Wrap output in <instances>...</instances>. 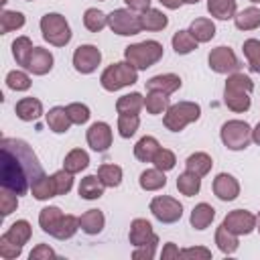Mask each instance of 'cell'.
<instances>
[{"instance_id": "54", "label": "cell", "mask_w": 260, "mask_h": 260, "mask_svg": "<svg viewBox=\"0 0 260 260\" xmlns=\"http://www.w3.org/2000/svg\"><path fill=\"white\" fill-rule=\"evenodd\" d=\"M179 258H201V260H209L211 258V250H207V248H185V250H181V254H179Z\"/></svg>"}, {"instance_id": "57", "label": "cell", "mask_w": 260, "mask_h": 260, "mask_svg": "<svg viewBox=\"0 0 260 260\" xmlns=\"http://www.w3.org/2000/svg\"><path fill=\"white\" fill-rule=\"evenodd\" d=\"M165 8H169V10H177L181 4H183V0H158Z\"/></svg>"}, {"instance_id": "21", "label": "cell", "mask_w": 260, "mask_h": 260, "mask_svg": "<svg viewBox=\"0 0 260 260\" xmlns=\"http://www.w3.org/2000/svg\"><path fill=\"white\" fill-rule=\"evenodd\" d=\"M104 189L106 185L102 183V179L98 175H87L81 179L79 183V197L81 199H87V201H93V199H100L104 195Z\"/></svg>"}, {"instance_id": "11", "label": "cell", "mask_w": 260, "mask_h": 260, "mask_svg": "<svg viewBox=\"0 0 260 260\" xmlns=\"http://www.w3.org/2000/svg\"><path fill=\"white\" fill-rule=\"evenodd\" d=\"M207 61H209V67L215 73H236L240 69V61H238L236 53L230 47H223V45L211 49Z\"/></svg>"}, {"instance_id": "63", "label": "cell", "mask_w": 260, "mask_h": 260, "mask_svg": "<svg viewBox=\"0 0 260 260\" xmlns=\"http://www.w3.org/2000/svg\"><path fill=\"white\" fill-rule=\"evenodd\" d=\"M26 2H32V0H26Z\"/></svg>"}, {"instance_id": "45", "label": "cell", "mask_w": 260, "mask_h": 260, "mask_svg": "<svg viewBox=\"0 0 260 260\" xmlns=\"http://www.w3.org/2000/svg\"><path fill=\"white\" fill-rule=\"evenodd\" d=\"M77 230H79V217L67 213V215H63V219H61V223H59V228H57V232H55L53 238H57V240H69V238H73L77 234Z\"/></svg>"}, {"instance_id": "50", "label": "cell", "mask_w": 260, "mask_h": 260, "mask_svg": "<svg viewBox=\"0 0 260 260\" xmlns=\"http://www.w3.org/2000/svg\"><path fill=\"white\" fill-rule=\"evenodd\" d=\"M16 207H18V195L2 187V191H0V211H2V215L4 217L10 215L12 211H16Z\"/></svg>"}, {"instance_id": "29", "label": "cell", "mask_w": 260, "mask_h": 260, "mask_svg": "<svg viewBox=\"0 0 260 260\" xmlns=\"http://www.w3.org/2000/svg\"><path fill=\"white\" fill-rule=\"evenodd\" d=\"M87 165H89V154H87L85 150H81V148L69 150V152L65 154V160H63V169L69 171L71 175L81 173L83 169H87Z\"/></svg>"}, {"instance_id": "5", "label": "cell", "mask_w": 260, "mask_h": 260, "mask_svg": "<svg viewBox=\"0 0 260 260\" xmlns=\"http://www.w3.org/2000/svg\"><path fill=\"white\" fill-rule=\"evenodd\" d=\"M199 116H201L199 104H195V102H177V104H173V106L167 108L165 118H162V124H165L167 130L179 132L187 124L197 122Z\"/></svg>"}, {"instance_id": "37", "label": "cell", "mask_w": 260, "mask_h": 260, "mask_svg": "<svg viewBox=\"0 0 260 260\" xmlns=\"http://www.w3.org/2000/svg\"><path fill=\"white\" fill-rule=\"evenodd\" d=\"M171 43H173V49H175L177 55H189V53L195 51L197 45H199V43L191 37L189 30H177V32L173 35Z\"/></svg>"}, {"instance_id": "38", "label": "cell", "mask_w": 260, "mask_h": 260, "mask_svg": "<svg viewBox=\"0 0 260 260\" xmlns=\"http://www.w3.org/2000/svg\"><path fill=\"white\" fill-rule=\"evenodd\" d=\"M169 106H171V104H169V95H167V93L148 91L146 98H144V108H146V112L152 114V116H158V114L167 112Z\"/></svg>"}, {"instance_id": "31", "label": "cell", "mask_w": 260, "mask_h": 260, "mask_svg": "<svg viewBox=\"0 0 260 260\" xmlns=\"http://www.w3.org/2000/svg\"><path fill=\"white\" fill-rule=\"evenodd\" d=\"M207 12L219 20L236 16V0H207Z\"/></svg>"}, {"instance_id": "56", "label": "cell", "mask_w": 260, "mask_h": 260, "mask_svg": "<svg viewBox=\"0 0 260 260\" xmlns=\"http://www.w3.org/2000/svg\"><path fill=\"white\" fill-rule=\"evenodd\" d=\"M179 254H181V250L173 242H169V244H165V248L160 252V258L162 260H171V258H179Z\"/></svg>"}, {"instance_id": "61", "label": "cell", "mask_w": 260, "mask_h": 260, "mask_svg": "<svg viewBox=\"0 0 260 260\" xmlns=\"http://www.w3.org/2000/svg\"><path fill=\"white\" fill-rule=\"evenodd\" d=\"M250 2H254V4H258V2H260V0H250Z\"/></svg>"}, {"instance_id": "49", "label": "cell", "mask_w": 260, "mask_h": 260, "mask_svg": "<svg viewBox=\"0 0 260 260\" xmlns=\"http://www.w3.org/2000/svg\"><path fill=\"white\" fill-rule=\"evenodd\" d=\"M67 112H69V118H71V122L73 124H85L87 120H89V108L85 106V104H79V102H73V104H69L67 106Z\"/></svg>"}, {"instance_id": "10", "label": "cell", "mask_w": 260, "mask_h": 260, "mask_svg": "<svg viewBox=\"0 0 260 260\" xmlns=\"http://www.w3.org/2000/svg\"><path fill=\"white\" fill-rule=\"evenodd\" d=\"M102 61V53L95 45H79L73 53V67L75 71L87 75V73H93L98 69Z\"/></svg>"}, {"instance_id": "24", "label": "cell", "mask_w": 260, "mask_h": 260, "mask_svg": "<svg viewBox=\"0 0 260 260\" xmlns=\"http://www.w3.org/2000/svg\"><path fill=\"white\" fill-rule=\"evenodd\" d=\"M140 24H142V30H152V32H156V30L167 28L169 18H167V14H162L160 10L148 8V10L140 12Z\"/></svg>"}, {"instance_id": "59", "label": "cell", "mask_w": 260, "mask_h": 260, "mask_svg": "<svg viewBox=\"0 0 260 260\" xmlns=\"http://www.w3.org/2000/svg\"><path fill=\"white\" fill-rule=\"evenodd\" d=\"M256 230H258V232H260V213H258V215H256Z\"/></svg>"}, {"instance_id": "39", "label": "cell", "mask_w": 260, "mask_h": 260, "mask_svg": "<svg viewBox=\"0 0 260 260\" xmlns=\"http://www.w3.org/2000/svg\"><path fill=\"white\" fill-rule=\"evenodd\" d=\"M24 26V14L18 10H2L0 14V32L6 35L10 30H18Z\"/></svg>"}, {"instance_id": "2", "label": "cell", "mask_w": 260, "mask_h": 260, "mask_svg": "<svg viewBox=\"0 0 260 260\" xmlns=\"http://www.w3.org/2000/svg\"><path fill=\"white\" fill-rule=\"evenodd\" d=\"M252 89H254V83L246 73H240V71L230 73L225 81V89H223L225 106L236 114L248 112L252 106V100H250Z\"/></svg>"}, {"instance_id": "12", "label": "cell", "mask_w": 260, "mask_h": 260, "mask_svg": "<svg viewBox=\"0 0 260 260\" xmlns=\"http://www.w3.org/2000/svg\"><path fill=\"white\" fill-rule=\"evenodd\" d=\"M221 223L236 236H248L256 230V215L246 209H234L223 217Z\"/></svg>"}, {"instance_id": "53", "label": "cell", "mask_w": 260, "mask_h": 260, "mask_svg": "<svg viewBox=\"0 0 260 260\" xmlns=\"http://www.w3.org/2000/svg\"><path fill=\"white\" fill-rule=\"evenodd\" d=\"M57 254H55V250L49 246V244H37L32 250H30V254H28V258L30 260H49V258H55Z\"/></svg>"}, {"instance_id": "52", "label": "cell", "mask_w": 260, "mask_h": 260, "mask_svg": "<svg viewBox=\"0 0 260 260\" xmlns=\"http://www.w3.org/2000/svg\"><path fill=\"white\" fill-rule=\"evenodd\" d=\"M156 244H158V240L148 242V244H144V246H136L134 252H132V258H136V260H150V258H154V254H156Z\"/></svg>"}, {"instance_id": "17", "label": "cell", "mask_w": 260, "mask_h": 260, "mask_svg": "<svg viewBox=\"0 0 260 260\" xmlns=\"http://www.w3.org/2000/svg\"><path fill=\"white\" fill-rule=\"evenodd\" d=\"M181 87V77L175 75V73H160V75H154L146 81V89L148 91H160V93H175L177 89Z\"/></svg>"}, {"instance_id": "9", "label": "cell", "mask_w": 260, "mask_h": 260, "mask_svg": "<svg viewBox=\"0 0 260 260\" xmlns=\"http://www.w3.org/2000/svg\"><path fill=\"white\" fill-rule=\"evenodd\" d=\"M150 213L162 223H175L183 215V205L169 195H156L150 201Z\"/></svg>"}, {"instance_id": "32", "label": "cell", "mask_w": 260, "mask_h": 260, "mask_svg": "<svg viewBox=\"0 0 260 260\" xmlns=\"http://www.w3.org/2000/svg\"><path fill=\"white\" fill-rule=\"evenodd\" d=\"M142 108H144V98L138 91L126 93V95L118 98V102H116L118 114H138Z\"/></svg>"}, {"instance_id": "7", "label": "cell", "mask_w": 260, "mask_h": 260, "mask_svg": "<svg viewBox=\"0 0 260 260\" xmlns=\"http://www.w3.org/2000/svg\"><path fill=\"white\" fill-rule=\"evenodd\" d=\"M221 142L230 150H244L252 142V128L244 120H228L219 130Z\"/></svg>"}, {"instance_id": "48", "label": "cell", "mask_w": 260, "mask_h": 260, "mask_svg": "<svg viewBox=\"0 0 260 260\" xmlns=\"http://www.w3.org/2000/svg\"><path fill=\"white\" fill-rule=\"evenodd\" d=\"M51 177H53L55 193H57V195H65V193H69V191H71V187H73V175H71L69 171L61 169V171L53 173Z\"/></svg>"}, {"instance_id": "25", "label": "cell", "mask_w": 260, "mask_h": 260, "mask_svg": "<svg viewBox=\"0 0 260 260\" xmlns=\"http://www.w3.org/2000/svg\"><path fill=\"white\" fill-rule=\"evenodd\" d=\"M189 32L197 43H207L215 37V24L211 18H195L189 26Z\"/></svg>"}, {"instance_id": "27", "label": "cell", "mask_w": 260, "mask_h": 260, "mask_svg": "<svg viewBox=\"0 0 260 260\" xmlns=\"http://www.w3.org/2000/svg\"><path fill=\"white\" fill-rule=\"evenodd\" d=\"M213 217H215V209L209 203H197L193 207V211H191L189 221H191V225L195 230H205V228H209V223L213 221Z\"/></svg>"}, {"instance_id": "55", "label": "cell", "mask_w": 260, "mask_h": 260, "mask_svg": "<svg viewBox=\"0 0 260 260\" xmlns=\"http://www.w3.org/2000/svg\"><path fill=\"white\" fill-rule=\"evenodd\" d=\"M126 2V6L130 8V10H134V12H144V10H148L150 8V2L152 0H124Z\"/></svg>"}, {"instance_id": "14", "label": "cell", "mask_w": 260, "mask_h": 260, "mask_svg": "<svg viewBox=\"0 0 260 260\" xmlns=\"http://www.w3.org/2000/svg\"><path fill=\"white\" fill-rule=\"evenodd\" d=\"M213 193L221 201H234L240 195V183L230 173H219L213 179Z\"/></svg>"}, {"instance_id": "46", "label": "cell", "mask_w": 260, "mask_h": 260, "mask_svg": "<svg viewBox=\"0 0 260 260\" xmlns=\"http://www.w3.org/2000/svg\"><path fill=\"white\" fill-rule=\"evenodd\" d=\"M6 85L14 91H26L30 87V77L20 71V69H14V71H8L6 75Z\"/></svg>"}, {"instance_id": "40", "label": "cell", "mask_w": 260, "mask_h": 260, "mask_svg": "<svg viewBox=\"0 0 260 260\" xmlns=\"http://www.w3.org/2000/svg\"><path fill=\"white\" fill-rule=\"evenodd\" d=\"M32 49H35V47H32V41H30L28 37H18V39H14V43H12V55H14L16 63L22 65V67H26Z\"/></svg>"}, {"instance_id": "51", "label": "cell", "mask_w": 260, "mask_h": 260, "mask_svg": "<svg viewBox=\"0 0 260 260\" xmlns=\"http://www.w3.org/2000/svg\"><path fill=\"white\" fill-rule=\"evenodd\" d=\"M20 254H22V246L10 242L6 236L0 238V256H2L4 260H14V258H18Z\"/></svg>"}, {"instance_id": "4", "label": "cell", "mask_w": 260, "mask_h": 260, "mask_svg": "<svg viewBox=\"0 0 260 260\" xmlns=\"http://www.w3.org/2000/svg\"><path fill=\"white\" fill-rule=\"evenodd\" d=\"M136 81H138V69L134 65H130L128 61L112 63L100 75V83L106 91H118V89H122L126 85H132Z\"/></svg>"}, {"instance_id": "34", "label": "cell", "mask_w": 260, "mask_h": 260, "mask_svg": "<svg viewBox=\"0 0 260 260\" xmlns=\"http://www.w3.org/2000/svg\"><path fill=\"white\" fill-rule=\"evenodd\" d=\"M30 193H32V197L39 199V201H47V199H51V197H57L53 177L41 175V177L30 185Z\"/></svg>"}, {"instance_id": "1", "label": "cell", "mask_w": 260, "mask_h": 260, "mask_svg": "<svg viewBox=\"0 0 260 260\" xmlns=\"http://www.w3.org/2000/svg\"><path fill=\"white\" fill-rule=\"evenodd\" d=\"M45 175L32 148L18 138H2V160H0V183L4 189L24 195L30 185Z\"/></svg>"}, {"instance_id": "6", "label": "cell", "mask_w": 260, "mask_h": 260, "mask_svg": "<svg viewBox=\"0 0 260 260\" xmlns=\"http://www.w3.org/2000/svg\"><path fill=\"white\" fill-rule=\"evenodd\" d=\"M41 32H43V39L53 47H65L71 41L69 22L59 12H47L41 18Z\"/></svg>"}, {"instance_id": "62", "label": "cell", "mask_w": 260, "mask_h": 260, "mask_svg": "<svg viewBox=\"0 0 260 260\" xmlns=\"http://www.w3.org/2000/svg\"><path fill=\"white\" fill-rule=\"evenodd\" d=\"M100 2H106V0H100Z\"/></svg>"}, {"instance_id": "41", "label": "cell", "mask_w": 260, "mask_h": 260, "mask_svg": "<svg viewBox=\"0 0 260 260\" xmlns=\"http://www.w3.org/2000/svg\"><path fill=\"white\" fill-rule=\"evenodd\" d=\"M242 51H244V55H246V59H248L250 71L260 73V41H258V39H248V41H244Z\"/></svg>"}, {"instance_id": "18", "label": "cell", "mask_w": 260, "mask_h": 260, "mask_svg": "<svg viewBox=\"0 0 260 260\" xmlns=\"http://www.w3.org/2000/svg\"><path fill=\"white\" fill-rule=\"evenodd\" d=\"M14 112L22 122H35L43 116V104L37 98H22L16 102Z\"/></svg>"}, {"instance_id": "43", "label": "cell", "mask_w": 260, "mask_h": 260, "mask_svg": "<svg viewBox=\"0 0 260 260\" xmlns=\"http://www.w3.org/2000/svg\"><path fill=\"white\" fill-rule=\"evenodd\" d=\"M138 126H140L138 114H120V116H118V134H120L122 138L134 136L136 130H138Z\"/></svg>"}, {"instance_id": "28", "label": "cell", "mask_w": 260, "mask_h": 260, "mask_svg": "<svg viewBox=\"0 0 260 260\" xmlns=\"http://www.w3.org/2000/svg\"><path fill=\"white\" fill-rule=\"evenodd\" d=\"M138 183H140V187L144 191H158V189H162L167 185V177H165V171H160V169L154 167V169L142 171Z\"/></svg>"}, {"instance_id": "30", "label": "cell", "mask_w": 260, "mask_h": 260, "mask_svg": "<svg viewBox=\"0 0 260 260\" xmlns=\"http://www.w3.org/2000/svg\"><path fill=\"white\" fill-rule=\"evenodd\" d=\"M211 165H213V160H211V156H209L207 152H193V154H189L187 160H185L187 171L195 173L197 177H205V175L211 171Z\"/></svg>"}, {"instance_id": "58", "label": "cell", "mask_w": 260, "mask_h": 260, "mask_svg": "<svg viewBox=\"0 0 260 260\" xmlns=\"http://www.w3.org/2000/svg\"><path fill=\"white\" fill-rule=\"evenodd\" d=\"M252 140H254L256 144H260V122L252 128Z\"/></svg>"}, {"instance_id": "44", "label": "cell", "mask_w": 260, "mask_h": 260, "mask_svg": "<svg viewBox=\"0 0 260 260\" xmlns=\"http://www.w3.org/2000/svg\"><path fill=\"white\" fill-rule=\"evenodd\" d=\"M98 177L106 187H118L122 183V169L118 165H102L98 169Z\"/></svg>"}, {"instance_id": "36", "label": "cell", "mask_w": 260, "mask_h": 260, "mask_svg": "<svg viewBox=\"0 0 260 260\" xmlns=\"http://www.w3.org/2000/svg\"><path fill=\"white\" fill-rule=\"evenodd\" d=\"M30 223L26 221V219H18V221H14L10 228H8V232L6 234H2V236H6L10 242H14V244H18V246H24L28 240H30Z\"/></svg>"}, {"instance_id": "42", "label": "cell", "mask_w": 260, "mask_h": 260, "mask_svg": "<svg viewBox=\"0 0 260 260\" xmlns=\"http://www.w3.org/2000/svg\"><path fill=\"white\" fill-rule=\"evenodd\" d=\"M83 24L91 32H100L104 26H108V14H104L98 8H87L83 14Z\"/></svg>"}, {"instance_id": "60", "label": "cell", "mask_w": 260, "mask_h": 260, "mask_svg": "<svg viewBox=\"0 0 260 260\" xmlns=\"http://www.w3.org/2000/svg\"><path fill=\"white\" fill-rule=\"evenodd\" d=\"M199 0H183V4H197Z\"/></svg>"}, {"instance_id": "19", "label": "cell", "mask_w": 260, "mask_h": 260, "mask_svg": "<svg viewBox=\"0 0 260 260\" xmlns=\"http://www.w3.org/2000/svg\"><path fill=\"white\" fill-rule=\"evenodd\" d=\"M45 120H47V126L55 132V134H63V132H67L69 128H71V118H69V112H67V108H63V106H55V108H51L47 114H45Z\"/></svg>"}, {"instance_id": "3", "label": "cell", "mask_w": 260, "mask_h": 260, "mask_svg": "<svg viewBox=\"0 0 260 260\" xmlns=\"http://www.w3.org/2000/svg\"><path fill=\"white\" fill-rule=\"evenodd\" d=\"M124 59L138 71H144L162 59V45L158 41H142L124 49Z\"/></svg>"}, {"instance_id": "13", "label": "cell", "mask_w": 260, "mask_h": 260, "mask_svg": "<svg viewBox=\"0 0 260 260\" xmlns=\"http://www.w3.org/2000/svg\"><path fill=\"white\" fill-rule=\"evenodd\" d=\"M87 144L91 146V150L95 152H106L112 146V128L106 122H93L87 128Z\"/></svg>"}, {"instance_id": "8", "label": "cell", "mask_w": 260, "mask_h": 260, "mask_svg": "<svg viewBox=\"0 0 260 260\" xmlns=\"http://www.w3.org/2000/svg\"><path fill=\"white\" fill-rule=\"evenodd\" d=\"M108 26L112 28V32H116L120 37H132V35H138L142 30L140 14L130 10V8L112 10L108 14Z\"/></svg>"}, {"instance_id": "33", "label": "cell", "mask_w": 260, "mask_h": 260, "mask_svg": "<svg viewBox=\"0 0 260 260\" xmlns=\"http://www.w3.org/2000/svg\"><path fill=\"white\" fill-rule=\"evenodd\" d=\"M177 189H179V193H183L185 197H193V195H197L199 189H201V177H197V175L191 173V171H185V173H181V175L177 177Z\"/></svg>"}, {"instance_id": "47", "label": "cell", "mask_w": 260, "mask_h": 260, "mask_svg": "<svg viewBox=\"0 0 260 260\" xmlns=\"http://www.w3.org/2000/svg\"><path fill=\"white\" fill-rule=\"evenodd\" d=\"M152 165L156 167V169H160V171H171V169H175V165H177V158H175V152L173 150H169V148H158L156 150V154H154V158H152Z\"/></svg>"}, {"instance_id": "20", "label": "cell", "mask_w": 260, "mask_h": 260, "mask_svg": "<svg viewBox=\"0 0 260 260\" xmlns=\"http://www.w3.org/2000/svg\"><path fill=\"white\" fill-rule=\"evenodd\" d=\"M61 219H63V211H61L59 207H55V205L43 207L41 213H39V225H41V230H43L45 234H49V236H55V232H57Z\"/></svg>"}, {"instance_id": "16", "label": "cell", "mask_w": 260, "mask_h": 260, "mask_svg": "<svg viewBox=\"0 0 260 260\" xmlns=\"http://www.w3.org/2000/svg\"><path fill=\"white\" fill-rule=\"evenodd\" d=\"M26 69L32 75H47L53 69V55H51V51H47L43 47H35L32 53H30Z\"/></svg>"}, {"instance_id": "26", "label": "cell", "mask_w": 260, "mask_h": 260, "mask_svg": "<svg viewBox=\"0 0 260 260\" xmlns=\"http://www.w3.org/2000/svg\"><path fill=\"white\" fill-rule=\"evenodd\" d=\"M158 148H160V144H158V140L154 136H142L134 144V156L140 162H152V158H154Z\"/></svg>"}, {"instance_id": "22", "label": "cell", "mask_w": 260, "mask_h": 260, "mask_svg": "<svg viewBox=\"0 0 260 260\" xmlns=\"http://www.w3.org/2000/svg\"><path fill=\"white\" fill-rule=\"evenodd\" d=\"M104 223H106V217L100 209H87L81 217H79V228L81 232L89 234V236H95L104 230Z\"/></svg>"}, {"instance_id": "15", "label": "cell", "mask_w": 260, "mask_h": 260, "mask_svg": "<svg viewBox=\"0 0 260 260\" xmlns=\"http://www.w3.org/2000/svg\"><path fill=\"white\" fill-rule=\"evenodd\" d=\"M130 244L136 248V246H144L148 242H154L158 240V236L152 232V225L148 219H142V217H136L132 223H130Z\"/></svg>"}, {"instance_id": "23", "label": "cell", "mask_w": 260, "mask_h": 260, "mask_svg": "<svg viewBox=\"0 0 260 260\" xmlns=\"http://www.w3.org/2000/svg\"><path fill=\"white\" fill-rule=\"evenodd\" d=\"M234 24L240 30H254V28H258L260 26V8L248 6V8L240 10V12H236Z\"/></svg>"}, {"instance_id": "35", "label": "cell", "mask_w": 260, "mask_h": 260, "mask_svg": "<svg viewBox=\"0 0 260 260\" xmlns=\"http://www.w3.org/2000/svg\"><path fill=\"white\" fill-rule=\"evenodd\" d=\"M215 244H217V248H219L223 254H234V252L238 250V246H240L238 236L232 234L223 223L215 230Z\"/></svg>"}]
</instances>
